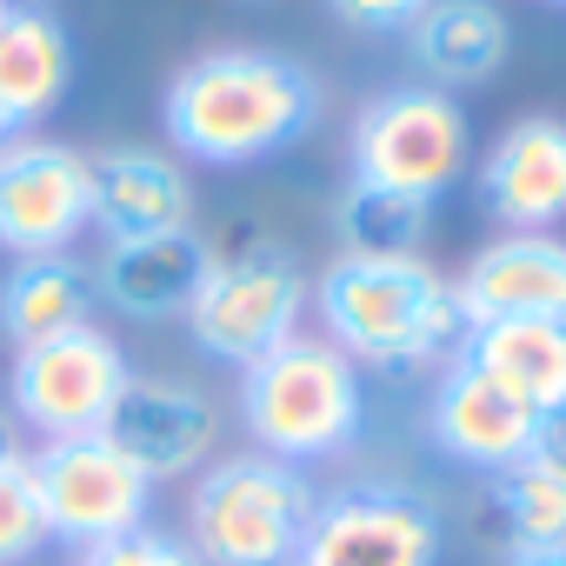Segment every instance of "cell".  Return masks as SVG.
<instances>
[{
	"label": "cell",
	"mask_w": 566,
	"mask_h": 566,
	"mask_svg": "<svg viewBox=\"0 0 566 566\" xmlns=\"http://www.w3.org/2000/svg\"><path fill=\"white\" fill-rule=\"evenodd\" d=\"M240 420L253 433V453H273L287 467L334 460L360 440L367 420L360 367L327 334H294L253 367H240Z\"/></svg>",
	"instance_id": "cell-3"
},
{
	"label": "cell",
	"mask_w": 566,
	"mask_h": 566,
	"mask_svg": "<svg viewBox=\"0 0 566 566\" xmlns=\"http://www.w3.org/2000/svg\"><path fill=\"white\" fill-rule=\"evenodd\" d=\"M0 447H14V433H8V420H0Z\"/></svg>",
	"instance_id": "cell-29"
},
{
	"label": "cell",
	"mask_w": 566,
	"mask_h": 566,
	"mask_svg": "<svg viewBox=\"0 0 566 566\" xmlns=\"http://www.w3.org/2000/svg\"><path fill=\"white\" fill-rule=\"evenodd\" d=\"M467 327L486 321H566V240L559 233H500L460 273Z\"/></svg>",
	"instance_id": "cell-13"
},
{
	"label": "cell",
	"mask_w": 566,
	"mask_h": 566,
	"mask_svg": "<svg viewBox=\"0 0 566 566\" xmlns=\"http://www.w3.org/2000/svg\"><path fill=\"white\" fill-rule=\"evenodd\" d=\"M413 61L427 74V87H480L506 67L513 54V28L493 0H427V14L407 28Z\"/></svg>",
	"instance_id": "cell-17"
},
{
	"label": "cell",
	"mask_w": 566,
	"mask_h": 566,
	"mask_svg": "<svg viewBox=\"0 0 566 566\" xmlns=\"http://www.w3.org/2000/svg\"><path fill=\"white\" fill-rule=\"evenodd\" d=\"M74 566H200L193 546L180 533H160V526H134V533H114L101 546H81Z\"/></svg>",
	"instance_id": "cell-24"
},
{
	"label": "cell",
	"mask_w": 566,
	"mask_h": 566,
	"mask_svg": "<svg viewBox=\"0 0 566 566\" xmlns=\"http://www.w3.org/2000/svg\"><path fill=\"white\" fill-rule=\"evenodd\" d=\"M314 287L287 247L273 240H253L240 253H213L200 287L187 301V334L207 360H227V367H253L260 354H273L280 340L301 334V314H307Z\"/></svg>",
	"instance_id": "cell-5"
},
{
	"label": "cell",
	"mask_w": 566,
	"mask_h": 566,
	"mask_svg": "<svg viewBox=\"0 0 566 566\" xmlns=\"http://www.w3.org/2000/svg\"><path fill=\"white\" fill-rule=\"evenodd\" d=\"M493 500L513 539V559H553L566 553V473L520 453L506 473H493Z\"/></svg>",
	"instance_id": "cell-21"
},
{
	"label": "cell",
	"mask_w": 566,
	"mask_h": 566,
	"mask_svg": "<svg viewBox=\"0 0 566 566\" xmlns=\"http://www.w3.org/2000/svg\"><path fill=\"white\" fill-rule=\"evenodd\" d=\"M94 180V227L107 240H147L193 227V180L160 147H107L87 160Z\"/></svg>",
	"instance_id": "cell-15"
},
{
	"label": "cell",
	"mask_w": 566,
	"mask_h": 566,
	"mask_svg": "<svg viewBox=\"0 0 566 566\" xmlns=\"http://www.w3.org/2000/svg\"><path fill=\"white\" fill-rule=\"evenodd\" d=\"M480 200L506 233H553L566 220V120H513L480 160Z\"/></svg>",
	"instance_id": "cell-12"
},
{
	"label": "cell",
	"mask_w": 566,
	"mask_h": 566,
	"mask_svg": "<svg viewBox=\"0 0 566 566\" xmlns=\"http://www.w3.org/2000/svg\"><path fill=\"white\" fill-rule=\"evenodd\" d=\"M87 227H94V180L81 147L41 134H14L0 147V247L14 260L67 253Z\"/></svg>",
	"instance_id": "cell-10"
},
{
	"label": "cell",
	"mask_w": 566,
	"mask_h": 566,
	"mask_svg": "<svg viewBox=\"0 0 566 566\" xmlns=\"http://www.w3.org/2000/svg\"><path fill=\"white\" fill-rule=\"evenodd\" d=\"M513 566H566V553H553V559H513Z\"/></svg>",
	"instance_id": "cell-27"
},
{
	"label": "cell",
	"mask_w": 566,
	"mask_h": 566,
	"mask_svg": "<svg viewBox=\"0 0 566 566\" xmlns=\"http://www.w3.org/2000/svg\"><path fill=\"white\" fill-rule=\"evenodd\" d=\"M34 480H41V506H48V533L81 546H101L114 533L147 526L154 506V480L107 440V433H74V440H48L34 453Z\"/></svg>",
	"instance_id": "cell-9"
},
{
	"label": "cell",
	"mask_w": 566,
	"mask_h": 566,
	"mask_svg": "<svg viewBox=\"0 0 566 566\" xmlns=\"http://www.w3.org/2000/svg\"><path fill=\"white\" fill-rule=\"evenodd\" d=\"M467 147H473V127L453 94H440L427 81L387 87L354 120V180L433 207L467 174Z\"/></svg>",
	"instance_id": "cell-6"
},
{
	"label": "cell",
	"mask_w": 566,
	"mask_h": 566,
	"mask_svg": "<svg viewBox=\"0 0 566 566\" xmlns=\"http://www.w3.org/2000/svg\"><path fill=\"white\" fill-rule=\"evenodd\" d=\"M480 374H493L526 413L566 407V321H486L460 347Z\"/></svg>",
	"instance_id": "cell-20"
},
{
	"label": "cell",
	"mask_w": 566,
	"mask_h": 566,
	"mask_svg": "<svg viewBox=\"0 0 566 566\" xmlns=\"http://www.w3.org/2000/svg\"><path fill=\"white\" fill-rule=\"evenodd\" d=\"M127 380H134V367H127L120 340L87 321V327L54 334L41 347H21L14 374H8V400H14L21 427H34L48 440H74V433H101L107 427V413L127 394Z\"/></svg>",
	"instance_id": "cell-8"
},
{
	"label": "cell",
	"mask_w": 566,
	"mask_h": 566,
	"mask_svg": "<svg viewBox=\"0 0 566 566\" xmlns=\"http://www.w3.org/2000/svg\"><path fill=\"white\" fill-rule=\"evenodd\" d=\"M101 433L160 486V480H180V473L207 467V453H213V440H220V413H213V400H207L200 387H187V380H140V374H134Z\"/></svg>",
	"instance_id": "cell-11"
},
{
	"label": "cell",
	"mask_w": 566,
	"mask_h": 566,
	"mask_svg": "<svg viewBox=\"0 0 566 566\" xmlns=\"http://www.w3.org/2000/svg\"><path fill=\"white\" fill-rule=\"evenodd\" d=\"M167 140L207 167H253L287 154L321 120V81L266 48H213L167 81Z\"/></svg>",
	"instance_id": "cell-1"
},
{
	"label": "cell",
	"mask_w": 566,
	"mask_h": 566,
	"mask_svg": "<svg viewBox=\"0 0 566 566\" xmlns=\"http://www.w3.org/2000/svg\"><path fill=\"white\" fill-rule=\"evenodd\" d=\"M526 453L566 473V407H553V413H533V440H526Z\"/></svg>",
	"instance_id": "cell-26"
},
{
	"label": "cell",
	"mask_w": 566,
	"mask_h": 566,
	"mask_svg": "<svg viewBox=\"0 0 566 566\" xmlns=\"http://www.w3.org/2000/svg\"><path fill=\"white\" fill-rule=\"evenodd\" d=\"M14 134H21V127H14V120H8V114H0V147H8V140H14Z\"/></svg>",
	"instance_id": "cell-28"
},
{
	"label": "cell",
	"mask_w": 566,
	"mask_h": 566,
	"mask_svg": "<svg viewBox=\"0 0 566 566\" xmlns=\"http://www.w3.org/2000/svg\"><path fill=\"white\" fill-rule=\"evenodd\" d=\"M327 340L360 367H427V360H460L467 347V314L453 280L433 273L420 253H340L321 287H314Z\"/></svg>",
	"instance_id": "cell-2"
},
{
	"label": "cell",
	"mask_w": 566,
	"mask_h": 566,
	"mask_svg": "<svg viewBox=\"0 0 566 566\" xmlns=\"http://www.w3.org/2000/svg\"><path fill=\"white\" fill-rule=\"evenodd\" d=\"M207 260H213V247L193 227L147 233V240H107V253L94 266V301H107L127 321H174V314H187Z\"/></svg>",
	"instance_id": "cell-16"
},
{
	"label": "cell",
	"mask_w": 566,
	"mask_h": 566,
	"mask_svg": "<svg viewBox=\"0 0 566 566\" xmlns=\"http://www.w3.org/2000/svg\"><path fill=\"white\" fill-rule=\"evenodd\" d=\"M94 321V266H81L74 253H34L14 260L0 280V334L21 347H41L54 334H74Z\"/></svg>",
	"instance_id": "cell-19"
},
{
	"label": "cell",
	"mask_w": 566,
	"mask_h": 566,
	"mask_svg": "<svg viewBox=\"0 0 566 566\" xmlns=\"http://www.w3.org/2000/svg\"><path fill=\"white\" fill-rule=\"evenodd\" d=\"M314 480L273 453H233L200 467L187 493V546L200 566H294L314 520Z\"/></svg>",
	"instance_id": "cell-4"
},
{
	"label": "cell",
	"mask_w": 566,
	"mask_h": 566,
	"mask_svg": "<svg viewBox=\"0 0 566 566\" xmlns=\"http://www.w3.org/2000/svg\"><path fill=\"white\" fill-rule=\"evenodd\" d=\"M327 8L360 34H407L427 14V0H327Z\"/></svg>",
	"instance_id": "cell-25"
},
{
	"label": "cell",
	"mask_w": 566,
	"mask_h": 566,
	"mask_svg": "<svg viewBox=\"0 0 566 566\" xmlns=\"http://www.w3.org/2000/svg\"><path fill=\"white\" fill-rule=\"evenodd\" d=\"M74 87V41L48 8H8L0 14V114L21 134L48 120Z\"/></svg>",
	"instance_id": "cell-18"
},
{
	"label": "cell",
	"mask_w": 566,
	"mask_h": 566,
	"mask_svg": "<svg viewBox=\"0 0 566 566\" xmlns=\"http://www.w3.org/2000/svg\"><path fill=\"white\" fill-rule=\"evenodd\" d=\"M48 506L28 447H0V566H21L48 546Z\"/></svg>",
	"instance_id": "cell-23"
},
{
	"label": "cell",
	"mask_w": 566,
	"mask_h": 566,
	"mask_svg": "<svg viewBox=\"0 0 566 566\" xmlns=\"http://www.w3.org/2000/svg\"><path fill=\"white\" fill-rule=\"evenodd\" d=\"M427 220H433V207L427 200H407V193H387V187H347L340 193V213H334V227H340V253H420V240H427Z\"/></svg>",
	"instance_id": "cell-22"
},
{
	"label": "cell",
	"mask_w": 566,
	"mask_h": 566,
	"mask_svg": "<svg viewBox=\"0 0 566 566\" xmlns=\"http://www.w3.org/2000/svg\"><path fill=\"white\" fill-rule=\"evenodd\" d=\"M427 427H433L440 453H453L460 467H480V473H506L533 440V413L493 374H480L467 354L447 360V374L427 400Z\"/></svg>",
	"instance_id": "cell-14"
},
{
	"label": "cell",
	"mask_w": 566,
	"mask_h": 566,
	"mask_svg": "<svg viewBox=\"0 0 566 566\" xmlns=\"http://www.w3.org/2000/svg\"><path fill=\"white\" fill-rule=\"evenodd\" d=\"M8 8H14V0H0V14H8Z\"/></svg>",
	"instance_id": "cell-30"
},
{
	"label": "cell",
	"mask_w": 566,
	"mask_h": 566,
	"mask_svg": "<svg viewBox=\"0 0 566 566\" xmlns=\"http://www.w3.org/2000/svg\"><path fill=\"white\" fill-rule=\"evenodd\" d=\"M440 506L400 480H354L314 500L294 566H440Z\"/></svg>",
	"instance_id": "cell-7"
}]
</instances>
